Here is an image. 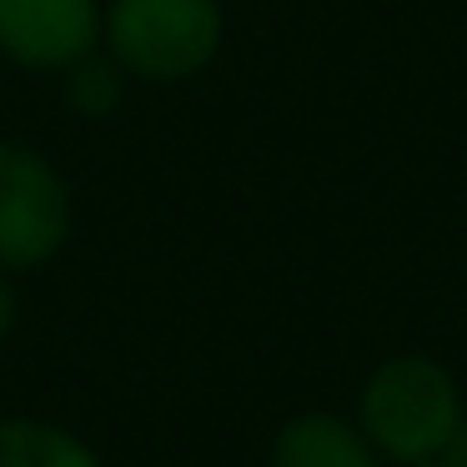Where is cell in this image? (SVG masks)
<instances>
[{
  "label": "cell",
  "instance_id": "obj_2",
  "mask_svg": "<svg viewBox=\"0 0 467 467\" xmlns=\"http://www.w3.org/2000/svg\"><path fill=\"white\" fill-rule=\"evenodd\" d=\"M222 0H106L101 11V51L146 86L192 81L222 56Z\"/></svg>",
  "mask_w": 467,
  "mask_h": 467
},
{
  "label": "cell",
  "instance_id": "obj_3",
  "mask_svg": "<svg viewBox=\"0 0 467 467\" xmlns=\"http://www.w3.org/2000/svg\"><path fill=\"white\" fill-rule=\"evenodd\" d=\"M76 226L71 182L31 141H0V272H41L66 252Z\"/></svg>",
  "mask_w": 467,
  "mask_h": 467
},
{
  "label": "cell",
  "instance_id": "obj_8",
  "mask_svg": "<svg viewBox=\"0 0 467 467\" xmlns=\"http://www.w3.org/2000/svg\"><path fill=\"white\" fill-rule=\"evenodd\" d=\"M16 317H21V302H16V286H11V276L0 272V342L16 332Z\"/></svg>",
  "mask_w": 467,
  "mask_h": 467
},
{
  "label": "cell",
  "instance_id": "obj_9",
  "mask_svg": "<svg viewBox=\"0 0 467 467\" xmlns=\"http://www.w3.org/2000/svg\"><path fill=\"white\" fill-rule=\"evenodd\" d=\"M437 462H447V467H467V412L457 417V427H452V437H447V447H442V457Z\"/></svg>",
  "mask_w": 467,
  "mask_h": 467
},
{
  "label": "cell",
  "instance_id": "obj_1",
  "mask_svg": "<svg viewBox=\"0 0 467 467\" xmlns=\"http://www.w3.org/2000/svg\"><path fill=\"white\" fill-rule=\"evenodd\" d=\"M462 412H467V397L457 372L427 352L382 357L362 377L352 407L357 427L382 452L387 467L437 462Z\"/></svg>",
  "mask_w": 467,
  "mask_h": 467
},
{
  "label": "cell",
  "instance_id": "obj_5",
  "mask_svg": "<svg viewBox=\"0 0 467 467\" xmlns=\"http://www.w3.org/2000/svg\"><path fill=\"white\" fill-rule=\"evenodd\" d=\"M266 467H387V462L367 442L357 417L332 412V407H306L272 432Z\"/></svg>",
  "mask_w": 467,
  "mask_h": 467
},
{
  "label": "cell",
  "instance_id": "obj_6",
  "mask_svg": "<svg viewBox=\"0 0 467 467\" xmlns=\"http://www.w3.org/2000/svg\"><path fill=\"white\" fill-rule=\"evenodd\" d=\"M0 467H101V452L81 432L46 417H0Z\"/></svg>",
  "mask_w": 467,
  "mask_h": 467
},
{
  "label": "cell",
  "instance_id": "obj_7",
  "mask_svg": "<svg viewBox=\"0 0 467 467\" xmlns=\"http://www.w3.org/2000/svg\"><path fill=\"white\" fill-rule=\"evenodd\" d=\"M126 81H131V76H126L111 56L91 51V56H81L76 66L61 71V101H66V111L81 116V121H111L126 101Z\"/></svg>",
  "mask_w": 467,
  "mask_h": 467
},
{
  "label": "cell",
  "instance_id": "obj_10",
  "mask_svg": "<svg viewBox=\"0 0 467 467\" xmlns=\"http://www.w3.org/2000/svg\"><path fill=\"white\" fill-rule=\"evenodd\" d=\"M417 467H447V462H417Z\"/></svg>",
  "mask_w": 467,
  "mask_h": 467
},
{
  "label": "cell",
  "instance_id": "obj_4",
  "mask_svg": "<svg viewBox=\"0 0 467 467\" xmlns=\"http://www.w3.org/2000/svg\"><path fill=\"white\" fill-rule=\"evenodd\" d=\"M106 0H0V61L36 76H61L101 51Z\"/></svg>",
  "mask_w": 467,
  "mask_h": 467
}]
</instances>
